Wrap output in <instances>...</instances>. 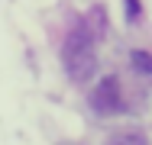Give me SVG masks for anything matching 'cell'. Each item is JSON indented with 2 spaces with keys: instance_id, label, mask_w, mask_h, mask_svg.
Masks as SVG:
<instances>
[{
  "instance_id": "cell-1",
  "label": "cell",
  "mask_w": 152,
  "mask_h": 145,
  "mask_svg": "<svg viewBox=\"0 0 152 145\" xmlns=\"http://www.w3.org/2000/svg\"><path fill=\"white\" fill-rule=\"evenodd\" d=\"M61 61H65V71L75 78V81H88L94 74V65H97V52H94V36L84 23L68 32L65 39V49H61Z\"/></svg>"
},
{
  "instance_id": "cell-2",
  "label": "cell",
  "mask_w": 152,
  "mask_h": 145,
  "mask_svg": "<svg viewBox=\"0 0 152 145\" xmlns=\"http://www.w3.org/2000/svg\"><path fill=\"white\" fill-rule=\"evenodd\" d=\"M91 107L97 113H123V97H120V81L104 78L91 94Z\"/></svg>"
},
{
  "instance_id": "cell-3",
  "label": "cell",
  "mask_w": 152,
  "mask_h": 145,
  "mask_svg": "<svg viewBox=\"0 0 152 145\" xmlns=\"http://www.w3.org/2000/svg\"><path fill=\"white\" fill-rule=\"evenodd\" d=\"M107 145H149V142H146L142 132H117V136L107 139Z\"/></svg>"
},
{
  "instance_id": "cell-4",
  "label": "cell",
  "mask_w": 152,
  "mask_h": 145,
  "mask_svg": "<svg viewBox=\"0 0 152 145\" xmlns=\"http://www.w3.org/2000/svg\"><path fill=\"white\" fill-rule=\"evenodd\" d=\"M133 65L139 71H149L152 74V55H146V52H133Z\"/></svg>"
}]
</instances>
